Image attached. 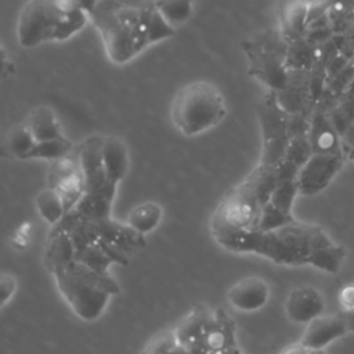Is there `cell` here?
<instances>
[{
  "mask_svg": "<svg viewBox=\"0 0 354 354\" xmlns=\"http://www.w3.org/2000/svg\"><path fill=\"white\" fill-rule=\"evenodd\" d=\"M213 236L230 252L260 254L283 266H311L315 253L333 242L321 227L297 220L271 231H228Z\"/></svg>",
  "mask_w": 354,
  "mask_h": 354,
  "instance_id": "6da1fadb",
  "label": "cell"
},
{
  "mask_svg": "<svg viewBox=\"0 0 354 354\" xmlns=\"http://www.w3.org/2000/svg\"><path fill=\"white\" fill-rule=\"evenodd\" d=\"M153 10V0H100L90 21L112 62L126 64L149 46Z\"/></svg>",
  "mask_w": 354,
  "mask_h": 354,
  "instance_id": "7a4b0ae2",
  "label": "cell"
},
{
  "mask_svg": "<svg viewBox=\"0 0 354 354\" xmlns=\"http://www.w3.org/2000/svg\"><path fill=\"white\" fill-rule=\"evenodd\" d=\"M277 183L275 167L259 163L241 184L231 188L220 201L210 220L212 235L254 228Z\"/></svg>",
  "mask_w": 354,
  "mask_h": 354,
  "instance_id": "3957f363",
  "label": "cell"
},
{
  "mask_svg": "<svg viewBox=\"0 0 354 354\" xmlns=\"http://www.w3.org/2000/svg\"><path fill=\"white\" fill-rule=\"evenodd\" d=\"M88 21L75 0H28L18 15V43L32 48L46 41H64Z\"/></svg>",
  "mask_w": 354,
  "mask_h": 354,
  "instance_id": "277c9868",
  "label": "cell"
},
{
  "mask_svg": "<svg viewBox=\"0 0 354 354\" xmlns=\"http://www.w3.org/2000/svg\"><path fill=\"white\" fill-rule=\"evenodd\" d=\"M53 275L64 300L83 321L101 317L112 295L120 290L111 275L100 274L76 259Z\"/></svg>",
  "mask_w": 354,
  "mask_h": 354,
  "instance_id": "5b68a950",
  "label": "cell"
},
{
  "mask_svg": "<svg viewBox=\"0 0 354 354\" xmlns=\"http://www.w3.org/2000/svg\"><path fill=\"white\" fill-rule=\"evenodd\" d=\"M227 113L225 98L220 88L207 80H194L177 90L170 105L174 127L187 137L216 127Z\"/></svg>",
  "mask_w": 354,
  "mask_h": 354,
  "instance_id": "8992f818",
  "label": "cell"
},
{
  "mask_svg": "<svg viewBox=\"0 0 354 354\" xmlns=\"http://www.w3.org/2000/svg\"><path fill=\"white\" fill-rule=\"evenodd\" d=\"M248 75L271 91H279L288 79V41L281 29H267L241 41Z\"/></svg>",
  "mask_w": 354,
  "mask_h": 354,
  "instance_id": "52a82bcc",
  "label": "cell"
},
{
  "mask_svg": "<svg viewBox=\"0 0 354 354\" xmlns=\"http://www.w3.org/2000/svg\"><path fill=\"white\" fill-rule=\"evenodd\" d=\"M257 118L261 133L260 162L275 167L285 155L289 144V113L282 109L275 91L268 90L259 101Z\"/></svg>",
  "mask_w": 354,
  "mask_h": 354,
  "instance_id": "ba28073f",
  "label": "cell"
},
{
  "mask_svg": "<svg viewBox=\"0 0 354 354\" xmlns=\"http://www.w3.org/2000/svg\"><path fill=\"white\" fill-rule=\"evenodd\" d=\"M343 153H311L297 173L299 194L313 196L322 192L343 167Z\"/></svg>",
  "mask_w": 354,
  "mask_h": 354,
  "instance_id": "9c48e42d",
  "label": "cell"
},
{
  "mask_svg": "<svg viewBox=\"0 0 354 354\" xmlns=\"http://www.w3.org/2000/svg\"><path fill=\"white\" fill-rule=\"evenodd\" d=\"M48 185L58 191L69 213L84 195V178L77 159L65 156L53 160L48 169Z\"/></svg>",
  "mask_w": 354,
  "mask_h": 354,
  "instance_id": "30bf717a",
  "label": "cell"
},
{
  "mask_svg": "<svg viewBox=\"0 0 354 354\" xmlns=\"http://www.w3.org/2000/svg\"><path fill=\"white\" fill-rule=\"evenodd\" d=\"M275 94L279 105L289 115L311 113L315 104L311 94L310 69H289L285 86Z\"/></svg>",
  "mask_w": 354,
  "mask_h": 354,
  "instance_id": "8fae6325",
  "label": "cell"
},
{
  "mask_svg": "<svg viewBox=\"0 0 354 354\" xmlns=\"http://www.w3.org/2000/svg\"><path fill=\"white\" fill-rule=\"evenodd\" d=\"M306 325L300 343L310 350H324L350 330L346 315L339 314H321Z\"/></svg>",
  "mask_w": 354,
  "mask_h": 354,
  "instance_id": "7c38bea8",
  "label": "cell"
},
{
  "mask_svg": "<svg viewBox=\"0 0 354 354\" xmlns=\"http://www.w3.org/2000/svg\"><path fill=\"white\" fill-rule=\"evenodd\" d=\"M328 111L329 109L315 104L310 113L307 136L313 153H343L340 134Z\"/></svg>",
  "mask_w": 354,
  "mask_h": 354,
  "instance_id": "4fadbf2b",
  "label": "cell"
},
{
  "mask_svg": "<svg viewBox=\"0 0 354 354\" xmlns=\"http://www.w3.org/2000/svg\"><path fill=\"white\" fill-rule=\"evenodd\" d=\"M285 314L296 324H308L324 314L325 300L314 286H299L292 289L285 299Z\"/></svg>",
  "mask_w": 354,
  "mask_h": 354,
  "instance_id": "5bb4252c",
  "label": "cell"
},
{
  "mask_svg": "<svg viewBox=\"0 0 354 354\" xmlns=\"http://www.w3.org/2000/svg\"><path fill=\"white\" fill-rule=\"evenodd\" d=\"M268 297L270 286L257 275L241 278L227 290L228 303L239 311H256L266 306Z\"/></svg>",
  "mask_w": 354,
  "mask_h": 354,
  "instance_id": "9a60e30c",
  "label": "cell"
},
{
  "mask_svg": "<svg viewBox=\"0 0 354 354\" xmlns=\"http://www.w3.org/2000/svg\"><path fill=\"white\" fill-rule=\"evenodd\" d=\"M102 165L108 180L119 185V183L126 177L130 166L129 149L122 138L116 136H104Z\"/></svg>",
  "mask_w": 354,
  "mask_h": 354,
  "instance_id": "2e32d148",
  "label": "cell"
},
{
  "mask_svg": "<svg viewBox=\"0 0 354 354\" xmlns=\"http://www.w3.org/2000/svg\"><path fill=\"white\" fill-rule=\"evenodd\" d=\"M163 218V207L153 201H147L134 206L127 217L126 225L140 236L156 230Z\"/></svg>",
  "mask_w": 354,
  "mask_h": 354,
  "instance_id": "e0dca14e",
  "label": "cell"
},
{
  "mask_svg": "<svg viewBox=\"0 0 354 354\" xmlns=\"http://www.w3.org/2000/svg\"><path fill=\"white\" fill-rule=\"evenodd\" d=\"M25 122L29 126L30 131L33 133L36 141H43V140H50V138L64 136L57 113L48 105H39L33 108L29 112Z\"/></svg>",
  "mask_w": 354,
  "mask_h": 354,
  "instance_id": "ac0fdd59",
  "label": "cell"
},
{
  "mask_svg": "<svg viewBox=\"0 0 354 354\" xmlns=\"http://www.w3.org/2000/svg\"><path fill=\"white\" fill-rule=\"evenodd\" d=\"M35 205L40 217L51 227L57 225L66 214V207L61 195L50 185L37 192L35 196Z\"/></svg>",
  "mask_w": 354,
  "mask_h": 354,
  "instance_id": "d6986e66",
  "label": "cell"
},
{
  "mask_svg": "<svg viewBox=\"0 0 354 354\" xmlns=\"http://www.w3.org/2000/svg\"><path fill=\"white\" fill-rule=\"evenodd\" d=\"M141 354H189V351L178 337L176 329H165L155 333L145 343Z\"/></svg>",
  "mask_w": 354,
  "mask_h": 354,
  "instance_id": "ffe728a7",
  "label": "cell"
},
{
  "mask_svg": "<svg viewBox=\"0 0 354 354\" xmlns=\"http://www.w3.org/2000/svg\"><path fill=\"white\" fill-rule=\"evenodd\" d=\"M36 144V138L30 131L26 122L18 123L11 127L6 136L4 147L7 152L17 159H26L28 153Z\"/></svg>",
  "mask_w": 354,
  "mask_h": 354,
  "instance_id": "44dd1931",
  "label": "cell"
},
{
  "mask_svg": "<svg viewBox=\"0 0 354 354\" xmlns=\"http://www.w3.org/2000/svg\"><path fill=\"white\" fill-rule=\"evenodd\" d=\"M73 149L72 141H69L65 136L36 141L32 151L28 153L26 159H44V160H57L65 156H69V153Z\"/></svg>",
  "mask_w": 354,
  "mask_h": 354,
  "instance_id": "7402d4cb",
  "label": "cell"
},
{
  "mask_svg": "<svg viewBox=\"0 0 354 354\" xmlns=\"http://www.w3.org/2000/svg\"><path fill=\"white\" fill-rule=\"evenodd\" d=\"M153 6L174 28L187 22L194 11V0H153Z\"/></svg>",
  "mask_w": 354,
  "mask_h": 354,
  "instance_id": "603a6c76",
  "label": "cell"
},
{
  "mask_svg": "<svg viewBox=\"0 0 354 354\" xmlns=\"http://www.w3.org/2000/svg\"><path fill=\"white\" fill-rule=\"evenodd\" d=\"M297 195H299V187H297V180L296 178L278 180L268 202L272 203L281 212H283L289 216H293L292 214V207H293L295 198Z\"/></svg>",
  "mask_w": 354,
  "mask_h": 354,
  "instance_id": "cb8c5ba5",
  "label": "cell"
},
{
  "mask_svg": "<svg viewBox=\"0 0 354 354\" xmlns=\"http://www.w3.org/2000/svg\"><path fill=\"white\" fill-rule=\"evenodd\" d=\"M295 221L293 216H289L283 212H281L279 209H277L272 203L267 202L257 218V223L254 225V228L252 230H259V231H271V230H277L279 227H283L289 223Z\"/></svg>",
  "mask_w": 354,
  "mask_h": 354,
  "instance_id": "d4e9b609",
  "label": "cell"
},
{
  "mask_svg": "<svg viewBox=\"0 0 354 354\" xmlns=\"http://www.w3.org/2000/svg\"><path fill=\"white\" fill-rule=\"evenodd\" d=\"M174 33H176V28L171 26L155 8L153 12H152L151 21H149V30H148L149 46L155 44V43H159L165 39H169Z\"/></svg>",
  "mask_w": 354,
  "mask_h": 354,
  "instance_id": "484cf974",
  "label": "cell"
},
{
  "mask_svg": "<svg viewBox=\"0 0 354 354\" xmlns=\"http://www.w3.org/2000/svg\"><path fill=\"white\" fill-rule=\"evenodd\" d=\"M17 289H18L17 278L12 274L1 272V275H0V296H1L0 303H1V307H4L8 303V300L12 299Z\"/></svg>",
  "mask_w": 354,
  "mask_h": 354,
  "instance_id": "4316f807",
  "label": "cell"
},
{
  "mask_svg": "<svg viewBox=\"0 0 354 354\" xmlns=\"http://www.w3.org/2000/svg\"><path fill=\"white\" fill-rule=\"evenodd\" d=\"M340 142L344 156L354 162V122L348 124L340 134Z\"/></svg>",
  "mask_w": 354,
  "mask_h": 354,
  "instance_id": "83f0119b",
  "label": "cell"
},
{
  "mask_svg": "<svg viewBox=\"0 0 354 354\" xmlns=\"http://www.w3.org/2000/svg\"><path fill=\"white\" fill-rule=\"evenodd\" d=\"M339 301L346 313L354 311V283L346 285L339 293Z\"/></svg>",
  "mask_w": 354,
  "mask_h": 354,
  "instance_id": "f1b7e54d",
  "label": "cell"
},
{
  "mask_svg": "<svg viewBox=\"0 0 354 354\" xmlns=\"http://www.w3.org/2000/svg\"><path fill=\"white\" fill-rule=\"evenodd\" d=\"M75 3H76V6H77L82 11H84V12L91 18V15L94 14V11H95V8H97L100 0H75Z\"/></svg>",
  "mask_w": 354,
  "mask_h": 354,
  "instance_id": "f546056e",
  "label": "cell"
},
{
  "mask_svg": "<svg viewBox=\"0 0 354 354\" xmlns=\"http://www.w3.org/2000/svg\"><path fill=\"white\" fill-rule=\"evenodd\" d=\"M282 354H310V348H307L303 343L299 342L286 347Z\"/></svg>",
  "mask_w": 354,
  "mask_h": 354,
  "instance_id": "4dcf8cb0",
  "label": "cell"
},
{
  "mask_svg": "<svg viewBox=\"0 0 354 354\" xmlns=\"http://www.w3.org/2000/svg\"><path fill=\"white\" fill-rule=\"evenodd\" d=\"M1 51H3V61H1V73H3V76L4 77H7L8 75H12L14 73V62L11 61L10 64H8V57H7V54H6V50H4V47L1 48Z\"/></svg>",
  "mask_w": 354,
  "mask_h": 354,
  "instance_id": "1f68e13d",
  "label": "cell"
},
{
  "mask_svg": "<svg viewBox=\"0 0 354 354\" xmlns=\"http://www.w3.org/2000/svg\"><path fill=\"white\" fill-rule=\"evenodd\" d=\"M187 348H188L189 354H212V353H207V351H205V350H202V348H199V347H194V346L187 347Z\"/></svg>",
  "mask_w": 354,
  "mask_h": 354,
  "instance_id": "d6a6232c",
  "label": "cell"
},
{
  "mask_svg": "<svg viewBox=\"0 0 354 354\" xmlns=\"http://www.w3.org/2000/svg\"><path fill=\"white\" fill-rule=\"evenodd\" d=\"M346 318H347V321H348V326H350V329H353V330H354V311H351V313H346Z\"/></svg>",
  "mask_w": 354,
  "mask_h": 354,
  "instance_id": "836d02e7",
  "label": "cell"
},
{
  "mask_svg": "<svg viewBox=\"0 0 354 354\" xmlns=\"http://www.w3.org/2000/svg\"><path fill=\"white\" fill-rule=\"evenodd\" d=\"M324 354H326V353H324Z\"/></svg>",
  "mask_w": 354,
  "mask_h": 354,
  "instance_id": "e575fe53",
  "label": "cell"
}]
</instances>
